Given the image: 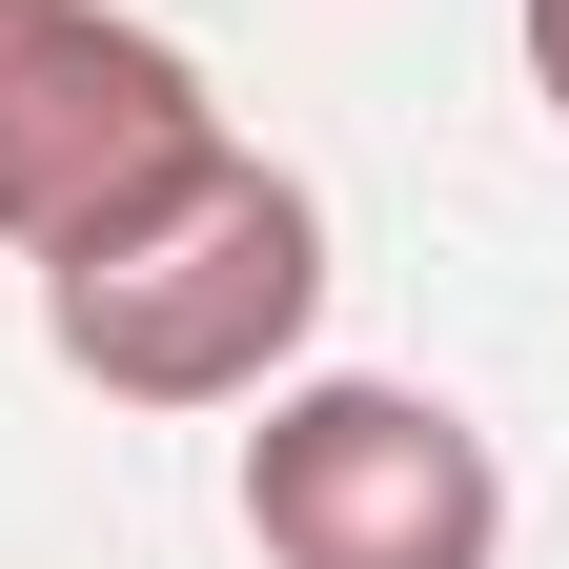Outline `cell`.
I'll list each match as a JSON object with an SVG mask.
<instances>
[{
    "instance_id": "1",
    "label": "cell",
    "mask_w": 569,
    "mask_h": 569,
    "mask_svg": "<svg viewBox=\"0 0 569 569\" xmlns=\"http://www.w3.org/2000/svg\"><path fill=\"white\" fill-rule=\"evenodd\" d=\"M326 326V203L203 142L183 183H142L122 224H82L41 264V346L82 367L102 407H264Z\"/></svg>"
},
{
    "instance_id": "2",
    "label": "cell",
    "mask_w": 569,
    "mask_h": 569,
    "mask_svg": "<svg viewBox=\"0 0 569 569\" xmlns=\"http://www.w3.org/2000/svg\"><path fill=\"white\" fill-rule=\"evenodd\" d=\"M244 549L264 569H509V468L448 387H264L244 427Z\"/></svg>"
},
{
    "instance_id": "3",
    "label": "cell",
    "mask_w": 569,
    "mask_h": 569,
    "mask_svg": "<svg viewBox=\"0 0 569 569\" xmlns=\"http://www.w3.org/2000/svg\"><path fill=\"white\" fill-rule=\"evenodd\" d=\"M224 102H203L183 41L102 21V0H0V244L61 264L82 224H122L142 183H183Z\"/></svg>"
},
{
    "instance_id": "4",
    "label": "cell",
    "mask_w": 569,
    "mask_h": 569,
    "mask_svg": "<svg viewBox=\"0 0 569 569\" xmlns=\"http://www.w3.org/2000/svg\"><path fill=\"white\" fill-rule=\"evenodd\" d=\"M529 82H549V122H569V0H529Z\"/></svg>"
}]
</instances>
